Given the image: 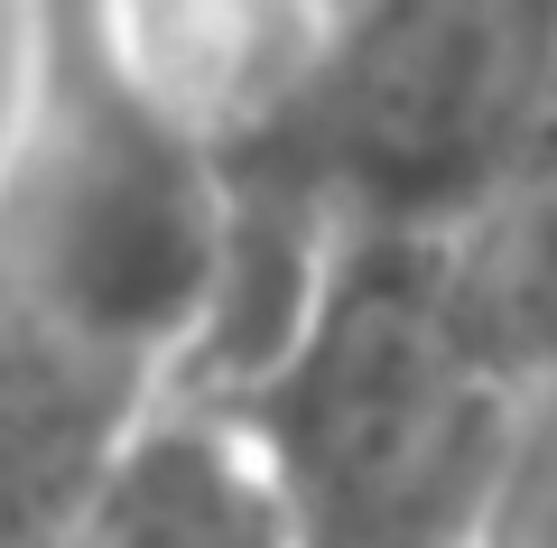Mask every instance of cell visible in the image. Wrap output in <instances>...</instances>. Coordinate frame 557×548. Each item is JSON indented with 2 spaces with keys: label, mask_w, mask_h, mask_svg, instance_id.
<instances>
[{
  "label": "cell",
  "mask_w": 557,
  "mask_h": 548,
  "mask_svg": "<svg viewBox=\"0 0 557 548\" xmlns=\"http://www.w3.org/2000/svg\"><path fill=\"white\" fill-rule=\"evenodd\" d=\"M502 223H511L520 316H530V391H520V437L483 548H557V112L502 186Z\"/></svg>",
  "instance_id": "1"
}]
</instances>
